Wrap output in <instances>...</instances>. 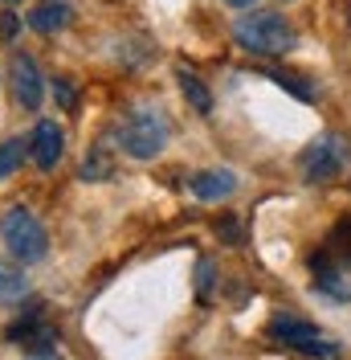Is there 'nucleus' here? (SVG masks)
Segmentation results:
<instances>
[{
	"label": "nucleus",
	"mask_w": 351,
	"mask_h": 360,
	"mask_svg": "<svg viewBox=\"0 0 351 360\" xmlns=\"http://www.w3.org/2000/svg\"><path fill=\"white\" fill-rule=\"evenodd\" d=\"M233 41L253 58H282L298 45V33L282 13H245L233 21Z\"/></svg>",
	"instance_id": "obj_1"
},
{
	"label": "nucleus",
	"mask_w": 351,
	"mask_h": 360,
	"mask_svg": "<svg viewBox=\"0 0 351 360\" xmlns=\"http://www.w3.org/2000/svg\"><path fill=\"white\" fill-rule=\"evenodd\" d=\"M119 152L131 160H155L164 148H168V119L164 111H155V107H135L119 127Z\"/></svg>",
	"instance_id": "obj_2"
},
{
	"label": "nucleus",
	"mask_w": 351,
	"mask_h": 360,
	"mask_svg": "<svg viewBox=\"0 0 351 360\" xmlns=\"http://www.w3.org/2000/svg\"><path fill=\"white\" fill-rule=\"evenodd\" d=\"M0 242L8 246V254L17 258V262H41L45 250H49V233H45V225L25 209V205H13L4 217H0Z\"/></svg>",
	"instance_id": "obj_3"
},
{
	"label": "nucleus",
	"mask_w": 351,
	"mask_h": 360,
	"mask_svg": "<svg viewBox=\"0 0 351 360\" xmlns=\"http://www.w3.org/2000/svg\"><path fill=\"white\" fill-rule=\"evenodd\" d=\"M347 164H351V143L339 131H327V135H319V139H310V148H303L298 172L310 184H331L335 176H343Z\"/></svg>",
	"instance_id": "obj_4"
},
{
	"label": "nucleus",
	"mask_w": 351,
	"mask_h": 360,
	"mask_svg": "<svg viewBox=\"0 0 351 360\" xmlns=\"http://www.w3.org/2000/svg\"><path fill=\"white\" fill-rule=\"evenodd\" d=\"M270 336L282 340L286 348H294V352H303V356H314V360L339 356V344H335L323 328H314L310 319H298V315H274V319H270Z\"/></svg>",
	"instance_id": "obj_5"
},
{
	"label": "nucleus",
	"mask_w": 351,
	"mask_h": 360,
	"mask_svg": "<svg viewBox=\"0 0 351 360\" xmlns=\"http://www.w3.org/2000/svg\"><path fill=\"white\" fill-rule=\"evenodd\" d=\"M8 78H13V98L21 103L25 111H37L45 98V78H41V70H37V62L29 53H17L13 66H8Z\"/></svg>",
	"instance_id": "obj_6"
},
{
	"label": "nucleus",
	"mask_w": 351,
	"mask_h": 360,
	"mask_svg": "<svg viewBox=\"0 0 351 360\" xmlns=\"http://www.w3.org/2000/svg\"><path fill=\"white\" fill-rule=\"evenodd\" d=\"M29 156H33V164L41 172H53L62 164V156H66V131L53 119H41L33 127V139H29Z\"/></svg>",
	"instance_id": "obj_7"
},
{
	"label": "nucleus",
	"mask_w": 351,
	"mask_h": 360,
	"mask_svg": "<svg viewBox=\"0 0 351 360\" xmlns=\"http://www.w3.org/2000/svg\"><path fill=\"white\" fill-rule=\"evenodd\" d=\"M310 274H314V287L327 299H351V266L347 262H335L331 254H319V258H310Z\"/></svg>",
	"instance_id": "obj_8"
},
{
	"label": "nucleus",
	"mask_w": 351,
	"mask_h": 360,
	"mask_svg": "<svg viewBox=\"0 0 351 360\" xmlns=\"http://www.w3.org/2000/svg\"><path fill=\"white\" fill-rule=\"evenodd\" d=\"M237 172L233 168H204V172H192L188 176V188H192V197L200 201H229L233 193H237Z\"/></svg>",
	"instance_id": "obj_9"
},
{
	"label": "nucleus",
	"mask_w": 351,
	"mask_h": 360,
	"mask_svg": "<svg viewBox=\"0 0 351 360\" xmlns=\"http://www.w3.org/2000/svg\"><path fill=\"white\" fill-rule=\"evenodd\" d=\"M69 21H74V8L62 4V0H41V4L29 13V29H33V33H45V37H49V33H62Z\"/></svg>",
	"instance_id": "obj_10"
},
{
	"label": "nucleus",
	"mask_w": 351,
	"mask_h": 360,
	"mask_svg": "<svg viewBox=\"0 0 351 360\" xmlns=\"http://www.w3.org/2000/svg\"><path fill=\"white\" fill-rule=\"evenodd\" d=\"M25 295H29V278L21 262H0V303H21Z\"/></svg>",
	"instance_id": "obj_11"
},
{
	"label": "nucleus",
	"mask_w": 351,
	"mask_h": 360,
	"mask_svg": "<svg viewBox=\"0 0 351 360\" xmlns=\"http://www.w3.org/2000/svg\"><path fill=\"white\" fill-rule=\"evenodd\" d=\"M176 82H180L184 98H188V103H192V107H197L200 115H208V111H213V94L204 90V82H200V78L192 74V70H176Z\"/></svg>",
	"instance_id": "obj_12"
},
{
	"label": "nucleus",
	"mask_w": 351,
	"mask_h": 360,
	"mask_svg": "<svg viewBox=\"0 0 351 360\" xmlns=\"http://www.w3.org/2000/svg\"><path fill=\"white\" fill-rule=\"evenodd\" d=\"M25 152H29V143H25V139H4V143H0V180L13 176V172L21 168Z\"/></svg>",
	"instance_id": "obj_13"
},
{
	"label": "nucleus",
	"mask_w": 351,
	"mask_h": 360,
	"mask_svg": "<svg viewBox=\"0 0 351 360\" xmlns=\"http://www.w3.org/2000/svg\"><path fill=\"white\" fill-rule=\"evenodd\" d=\"M107 176H110L107 148H94V152H90V160L82 164V180H107Z\"/></svg>",
	"instance_id": "obj_14"
},
{
	"label": "nucleus",
	"mask_w": 351,
	"mask_h": 360,
	"mask_svg": "<svg viewBox=\"0 0 351 360\" xmlns=\"http://www.w3.org/2000/svg\"><path fill=\"white\" fill-rule=\"evenodd\" d=\"M53 86H58V98H62V107H69L74 103V90H69L66 78H53Z\"/></svg>",
	"instance_id": "obj_15"
},
{
	"label": "nucleus",
	"mask_w": 351,
	"mask_h": 360,
	"mask_svg": "<svg viewBox=\"0 0 351 360\" xmlns=\"http://www.w3.org/2000/svg\"><path fill=\"white\" fill-rule=\"evenodd\" d=\"M0 33H4V37H13V33H17V17H13V13H4V17H0Z\"/></svg>",
	"instance_id": "obj_16"
},
{
	"label": "nucleus",
	"mask_w": 351,
	"mask_h": 360,
	"mask_svg": "<svg viewBox=\"0 0 351 360\" xmlns=\"http://www.w3.org/2000/svg\"><path fill=\"white\" fill-rule=\"evenodd\" d=\"M208 274H213V266H208V262H200V295H208V283H213Z\"/></svg>",
	"instance_id": "obj_17"
},
{
	"label": "nucleus",
	"mask_w": 351,
	"mask_h": 360,
	"mask_svg": "<svg viewBox=\"0 0 351 360\" xmlns=\"http://www.w3.org/2000/svg\"><path fill=\"white\" fill-rule=\"evenodd\" d=\"M225 4H229V8H253L258 0H225Z\"/></svg>",
	"instance_id": "obj_18"
},
{
	"label": "nucleus",
	"mask_w": 351,
	"mask_h": 360,
	"mask_svg": "<svg viewBox=\"0 0 351 360\" xmlns=\"http://www.w3.org/2000/svg\"><path fill=\"white\" fill-rule=\"evenodd\" d=\"M4 4H17V0H4Z\"/></svg>",
	"instance_id": "obj_19"
}]
</instances>
